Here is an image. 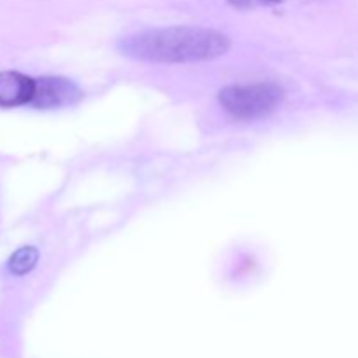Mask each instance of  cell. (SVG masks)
I'll return each mask as SVG.
<instances>
[{
    "label": "cell",
    "instance_id": "cell-1",
    "mask_svg": "<svg viewBox=\"0 0 358 358\" xmlns=\"http://www.w3.org/2000/svg\"><path fill=\"white\" fill-rule=\"evenodd\" d=\"M124 49L129 55L149 62H199L226 51L227 38L206 28L173 27L136 35L126 42Z\"/></svg>",
    "mask_w": 358,
    "mask_h": 358
},
{
    "label": "cell",
    "instance_id": "cell-2",
    "mask_svg": "<svg viewBox=\"0 0 358 358\" xmlns=\"http://www.w3.org/2000/svg\"><path fill=\"white\" fill-rule=\"evenodd\" d=\"M219 100L233 117L248 121L269 114L282 100V90L271 83L231 86L220 93Z\"/></svg>",
    "mask_w": 358,
    "mask_h": 358
},
{
    "label": "cell",
    "instance_id": "cell-3",
    "mask_svg": "<svg viewBox=\"0 0 358 358\" xmlns=\"http://www.w3.org/2000/svg\"><path fill=\"white\" fill-rule=\"evenodd\" d=\"M37 80L17 72H0V107H21L34 103Z\"/></svg>",
    "mask_w": 358,
    "mask_h": 358
},
{
    "label": "cell",
    "instance_id": "cell-4",
    "mask_svg": "<svg viewBox=\"0 0 358 358\" xmlns=\"http://www.w3.org/2000/svg\"><path fill=\"white\" fill-rule=\"evenodd\" d=\"M77 96V91L72 84L63 79H41L37 80V94H35V107H58L69 103Z\"/></svg>",
    "mask_w": 358,
    "mask_h": 358
},
{
    "label": "cell",
    "instance_id": "cell-5",
    "mask_svg": "<svg viewBox=\"0 0 358 358\" xmlns=\"http://www.w3.org/2000/svg\"><path fill=\"white\" fill-rule=\"evenodd\" d=\"M37 259H38L37 248L23 247L10 255L7 268H9V271L13 273L14 276H23L35 268Z\"/></svg>",
    "mask_w": 358,
    "mask_h": 358
},
{
    "label": "cell",
    "instance_id": "cell-6",
    "mask_svg": "<svg viewBox=\"0 0 358 358\" xmlns=\"http://www.w3.org/2000/svg\"><path fill=\"white\" fill-rule=\"evenodd\" d=\"M231 6L238 7V9H255V7H268L276 6V3L283 2V0H227Z\"/></svg>",
    "mask_w": 358,
    "mask_h": 358
}]
</instances>
